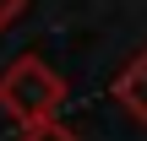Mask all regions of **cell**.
I'll list each match as a JSON object with an SVG mask.
<instances>
[{
  "mask_svg": "<svg viewBox=\"0 0 147 141\" xmlns=\"http://www.w3.org/2000/svg\"><path fill=\"white\" fill-rule=\"evenodd\" d=\"M65 103V76H55L38 54H22L0 71V109L22 125H44L55 120Z\"/></svg>",
  "mask_w": 147,
  "mask_h": 141,
  "instance_id": "cell-1",
  "label": "cell"
},
{
  "mask_svg": "<svg viewBox=\"0 0 147 141\" xmlns=\"http://www.w3.org/2000/svg\"><path fill=\"white\" fill-rule=\"evenodd\" d=\"M115 98H120V103H125V109H131V114L147 125V49L131 60V65H125V71H120V82H115Z\"/></svg>",
  "mask_w": 147,
  "mask_h": 141,
  "instance_id": "cell-2",
  "label": "cell"
},
{
  "mask_svg": "<svg viewBox=\"0 0 147 141\" xmlns=\"http://www.w3.org/2000/svg\"><path fill=\"white\" fill-rule=\"evenodd\" d=\"M22 141H76L60 120H44V125H22Z\"/></svg>",
  "mask_w": 147,
  "mask_h": 141,
  "instance_id": "cell-3",
  "label": "cell"
},
{
  "mask_svg": "<svg viewBox=\"0 0 147 141\" xmlns=\"http://www.w3.org/2000/svg\"><path fill=\"white\" fill-rule=\"evenodd\" d=\"M22 11H27V0H0V27H11Z\"/></svg>",
  "mask_w": 147,
  "mask_h": 141,
  "instance_id": "cell-4",
  "label": "cell"
}]
</instances>
